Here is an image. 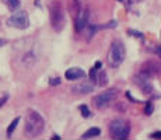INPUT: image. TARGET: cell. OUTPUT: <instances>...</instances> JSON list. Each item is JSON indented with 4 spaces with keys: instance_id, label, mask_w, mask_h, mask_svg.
I'll return each mask as SVG.
<instances>
[{
    "instance_id": "cell-2",
    "label": "cell",
    "mask_w": 161,
    "mask_h": 140,
    "mask_svg": "<svg viewBox=\"0 0 161 140\" xmlns=\"http://www.w3.org/2000/svg\"><path fill=\"white\" fill-rule=\"evenodd\" d=\"M125 56H126L125 45L120 41H118V39L114 41L109 46V52H108V58H107L109 67H112V69L119 67L125 60Z\"/></svg>"
},
{
    "instance_id": "cell-10",
    "label": "cell",
    "mask_w": 161,
    "mask_h": 140,
    "mask_svg": "<svg viewBox=\"0 0 161 140\" xmlns=\"http://www.w3.org/2000/svg\"><path fill=\"white\" fill-rule=\"evenodd\" d=\"M64 76H66L67 80L74 81V80H79V79H81V77H84L86 76V71L83 69H80V67H72V69H67L66 70Z\"/></svg>"
},
{
    "instance_id": "cell-7",
    "label": "cell",
    "mask_w": 161,
    "mask_h": 140,
    "mask_svg": "<svg viewBox=\"0 0 161 140\" xmlns=\"http://www.w3.org/2000/svg\"><path fill=\"white\" fill-rule=\"evenodd\" d=\"M148 77H150V76H148L147 73H144V71L139 73L137 76L135 77L136 86H137L143 92H146V94H150V92L153 91V86H151L150 80H148Z\"/></svg>"
},
{
    "instance_id": "cell-3",
    "label": "cell",
    "mask_w": 161,
    "mask_h": 140,
    "mask_svg": "<svg viewBox=\"0 0 161 140\" xmlns=\"http://www.w3.org/2000/svg\"><path fill=\"white\" fill-rule=\"evenodd\" d=\"M49 18H51V27L53 28L56 32H60L64 28L66 17H64L63 7H62V4L58 0L51 3V6H49Z\"/></svg>"
},
{
    "instance_id": "cell-13",
    "label": "cell",
    "mask_w": 161,
    "mask_h": 140,
    "mask_svg": "<svg viewBox=\"0 0 161 140\" xmlns=\"http://www.w3.org/2000/svg\"><path fill=\"white\" fill-rule=\"evenodd\" d=\"M107 83H108L107 73H105L104 70H101L100 73L97 74V84H98L100 87H104V86H107Z\"/></svg>"
},
{
    "instance_id": "cell-14",
    "label": "cell",
    "mask_w": 161,
    "mask_h": 140,
    "mask_svg": "<svg viewBox=\"0 0 161 140\" xmlns=\"http://www.w3.org/2000/svg\"><path fill=\"white\" fill-rule=\"evenodd\" d=\"M18 123H20V118H14L13 122L10 123V126H8V129H7V137L8 139L11 137V135H13V132L15 130V127H17Z\"/></svg>"
},
{
    "instance_id": "cell-26",
    "label": "cell",
    "mask_w": 161,
    "mask_h": 140,
    "mask_svg": "<svg viewBox=\"0 0 161 140\" xmlns=\"http://www.w3.org/2000/svg\"><path fill=\"white\" fill-rule=\"evenodd\" d=\"M139 2H142V0H139Z\"/></svg>"
},
{
    "instance_id": "cell-11",
    "label": "cell",
    "mask_w": 161,
    "mask_h": 140,
    "mask_svg": "<svg viewBox=\"0 0 161 140\" xmlns=\"http://www.w3.org/2000/svg\"><path fill=\"white\" fill-rule=\"evenodd\" d=\"M101 135V129L100 127H90L86 133H83L81 139H94V137H98Z\"/></svg>"
},
{
    "instance_id": "cell-8",
    "label": "cell",
    "mask_w": 161,
    "mask_h": 140,
    "mask_svg": "<svg viewBox=\"0 0 161 140\" xmlns=\"http://www.w3.org/2000/svg\"><path fill=\"white\" fill-rule=\"evenodd\" d=\"M86 27H88V11L81 8V11L74 17V28H76V31L80 32Z\"/></svg>"
},
{
    "instance_id": "cell-21",
    "label": "cell",
    "mask_w": 161,
    "mask_h": 140,
    "mask_svg": "<svg viewBox=\"0 0 161 140\" xmlns=\"http://www.w3.org/2000/svg\"><path fill=\"white\" fill-rule=\"evenodd\" d=\"M7 99H8L7 95H4V97H3V98H0V107H3V105H4V102L7 101Z\"/></svg>"
},
{
    "instance_id": "cell-5",
    "label": "cell",
    "mask_w": 161,
    "mask_h": 140,
    "mask_svg": "<svg viewBox=\"0 0 161 140\" xmlns=\"http://www.w3.org/2000/svg\"><path fill=\"white\" fill-rule=\"evenodd\" d=\"M116 95H118L116 90L111 88V90H108V91L100 92L98 95H95V97L92 98V104H94V107L97 108V109H104L105 107H108V105L116 98Z\"/></svg>"
},
{
    "instance_id": "cell-4",
    "label": "cell",
    "mask_w": 161,
    "mask_h": 140,
    "mask_svg": "<svg viewBox=\"0 0 161 140\" xmlns=\"http://www.w3.org/2000/svg\"><path fill=\"white\" fill-rule=\"evenodd\" d=\"M112 139H128L130 133V126L125 119H115L108 126Z\"/></svg>"
},
{
    "instance_id": "cell-17",
    "label": "cell",
    "mask_w": 161,
    "mask_h": 140,
    "mask_svg": "<svg viewBox=\"0 0 161 140\" xmlns=\"http://www.w3.org/2000/svg\"><path fill=\"white\" fill-rule=\"evenodd\" d=\"M144 114L146 115H151L153 114V104H151L150 101L146 104V109H144Z\"/></svg>"
},
{
    "instance_id": "cell-25",
    "label": "cell",
    "mask_w": 161,
    "mask_h": 140,
    "mask_svg": "<svg viewBox=\"0 0 161 140\" xmlns=\"http://www.w3.org/2000/svg\"><path fill=\"white\" fill-rule=\"evenodd\" d=\"M120 2H128V0H120Z\"/></svg>"
},
{
    "instance_id": "cell-22",
    "label": "cell",
    "mask_w": 161,
    "mask_h": 140,
    "mask_svg": "<svg viewBox=\"0 0 161 140\" xmlns=\"http://www.w3.org/2000/svg\"><path fill=\"white\" fill-rule=\"evenodd\" d=\"M154 52H156V53L161 58V46H157V48H154Z\"/></svg>"
},
{
    "instance_id": "cell-18",
    "label": "cell",
    "mask_w": 161,
    "mask_h": 140,
    "mask_svg": "<svg viewBox=\"0 0 161 140\" xmlns=\"http://www.w3.org/2000/svg\"><path fill=\"white\" fill-rule=\"evenodd\" d=\"M128 32L129 34H130V35H133V36H136V38H143V34H142V32H139V31H135V30H129L128 31Z\"/></svg>"
},
{
    "instance_id": "cell-24",
    "label": "cell",
    "mask_w": 161,
    "mask_h": 140,
    "mask_svg": "<svg viewBox=\"0 0 161 140\" xmlns=\"http://www.w3.org/2000/svg\"><path fill=\"white\" fill-rule=\"evenodd\" d=\"M6 45V39H0V46Z\"/></svg>"
},
{
    "instance_id": "cell-20",
    "label": "cell",
    "mask_w": 161,
    "mask_h": 140,
    "mask_svg": "<svg viewBox=\"0 0 161 140\" xmlns=\"http://www.w3.org/2000/svg\"><path fill=\"white\" fill-rule=\"evenodd\" d=\"M151 139H161V132H154L150 135Z\"/></svg>"
},
{
    "instance_id": "cell-9",
    "label": "cell",
    "mask_w": 161,
    "mask_h": 140,
    "mask_svg": "<svg viewBox=\"0 0 161 140\" xmlns=\"http://www.w3.org/2000/svg\"><path fill=\"white\" fill-rule=\"evenodd\" d=\"M72 91L74 94H90L91 91H94V83L92 81H83L79 83L76 86L72 87Z\"/></svg>"
},
{
    "instance_id": "cell-23",
    "label": "cell",
    "mask_w": 161,
    "mask_h": 140,
    "mask_svg": "<svg viewBox=\"0 0 161 140\" xmlns=\"http://www.w3.org/2000/svg\"><path fill=\"white\" fill-rule=\"evenodd\" d=\"M101 66H103V63H101V62H95V64H94L95 69H101Z\"/></svg>"
},
{
    "instance_id": "cell-19",
    "label": "cell",
    "mask_w": 161,
    "mask_h": 140,
    "mask_svg": "<svg viewBox=\"0 0 161 140\" xmlns=\"http://www.w3.org/2000/svg\"><path fill=\"white\" fill-rule=\"evenodd\" d=\"M60 81L62 80L59 79V77H56V79H52L51 81H49V84H51V86H58V84H60Z\"/></svg>"
},
{
    "instance_id": "cell-1",
    "label": "cell",
    "mask_w": 161,
    "mask_h": 140,
    "mask_svg": "<svg viewBox=\"0 0 161 140\" xmlns=\"http://www.w3.org/2000/svg\"><path fill=\"white\" fill-rule=\"evenodd\" d=\"M45 130V119L36 111H30L25 118V126H24V135L27 137H38Z\"/></svg>"
},
{
    "instance_id": "cell-6",
    "label": "cell",
    "mask_w": 161,
    "mask_h": 140,
    "mask_svg": "<svg viewBox=\"0 0 161 140\" xmlns=\"http://www.w3.org/2000/svg\"><path fill=\"white\" fill-rule=\"evenodd\" d=\"M7 24L10 27L18 28V30H25V28H28V25H30L28 14H27V11H23V10L17 11V13H14L7 20Z\"/></svg>"
},
{
    "instance_id": "cell-15",
    "label": "cell",
    "mask_w": 161,
    "mask_h": 140,
    "mask_svg": "<svg viewBox=\"0 0 161 140\" xmlns=\"http://www.w3.org/2000/svg\"><path fill=\"white\" fill-rule=\"evenodd\" d=\"M10 10H17L20 7V0H3Z\"/></svg>"
},
{
    "instance_id": "cell-16",
    "label": "cell",
    "mask_w": 161,
    "mask_h": 140,
    "mask_svg": "<svg viewBox=\"0 0 161 140\" xmlns=\"http://www.w3.org/2000/svg\"><path fill=\"white\" fill-rule=\"evenodd\" d=\"M80 112H81L83 118H90L91 116V112H90L87 105H80Z\"/></svg>"
},
{
    "instance_id": "cell-12",
    "label": "cell",
    "mask_w": 161,
    "mask_h": 140,
    "mask_svg": "<svg viewBox=\"0 0 161 140\" xmlns=\"http://www.w3.org/2000/svg\"><path fill=\"white\" fill-rule=\"evenodd\" d=\"M70 11H72L73 15L76 17V15L81 11V2H80V0H73L72 4H70Z\"/></svg>"
}]
</instances>
